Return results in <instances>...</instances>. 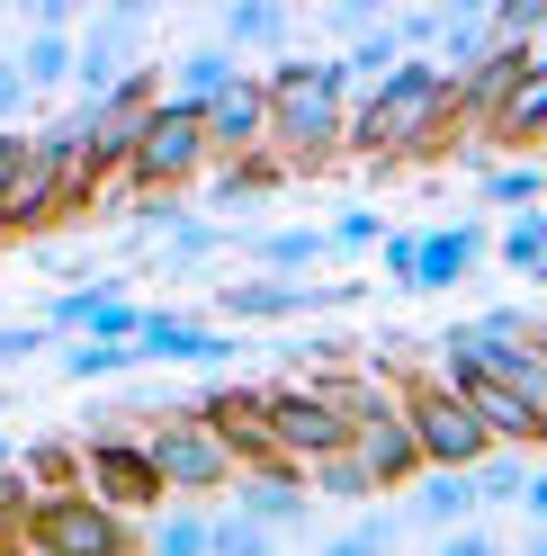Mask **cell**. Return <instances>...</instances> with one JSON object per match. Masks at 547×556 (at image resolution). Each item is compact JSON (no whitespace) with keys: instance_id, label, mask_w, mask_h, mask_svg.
I'll use <instances>...</instances> for the list:
<instances>
[{"instance_id":"cell-1","label":"cell","mask_w":547,"mask_h":556,"mask_svg":"<svg viewBox=\"0 0 547 556\" xmlns=\"http://www.w3.org/2000/svg\"><path fill=\"white\" fill-rule=\"evenodd\" d=\"M260 90H269V162L315 170L351 144V73H341V54H288L260 73Z\"/></svg>"},{"instance_id":"cell-2","label":"cell","mask_w":547,"mask_h":556,"mask_svg":"<svg viewBox=\"0 0 547 556\" xmlns=\"http://www.w3.org/2000/svg\"><path fill=\"white\" fill-rule=\"evenodd\" d=\"M458 135V109H449V73H440L431 54L395 63L378 90H359L351 109V153L368 162H404V153H440Z\"/></svg>"},{"instance_id":"cell-3","label":"cell","mask_w":547,"mask_h":556,"mask_svg":"<svg viewBox=\"0 0 547 556\" xmlns=\"http://www.w3.org/2000/svg\"><path fill=\"white\" fill-rule=\"evenodd\" d=\"M395 404H404V422H414V448H422V467L440 476H467L475 458H485V431H475V413L458 387H440V377H395Z\"/></svg>"},{"instance_id":"cell-4","label":"cell","mask_w":547,"mask_h":556,"mask_svg":"<svg viewBox=\"0 0 547 556\" xmlns=\"http://www.w3.org/2000/svg\"><path fill=\"white\" fill-rule=\"evenodd\" d=\"M135 448H144V467H153V484L162 494H225L233 476V448L198 422V413H170V422H153V431H135Z\"/></svg>"},{"instance_id":"cell-5","label":"cell","mask_w":547,"mask_h":556,"mask_svg":"<svg viewBox=\"0 0 547 556\" xmlns=\"http://www.w3.org/2000/svg\"><path fill=\"white\" fill-rule=\"evenodd\" d=\"M269 395V448H279V467H323L351 448V413H341L315 377H296V387H260Z\"/></svg>"},{"instance_id":"cell-6","label":"cell","mask_w":547,"mask_h":556,"mask_svg":"<svg viewBox=\"0 0 547 556\" xmlns=\"http://www.w3.org/2000/svg\"><path fill=\"white\" fill-rule=\"evenodd\" d=\"M207 162H216V153H207V109H180V99H162V109L144 117V135H135L126 180H135V189H153V198H170V189H189Z\"/></svg>"},{"instance_id":"cell-7","label":"cell","mask_w":547,"mask_h":556,"mask_svg":"<svg viewBox=\"0 0 547 556\" xmlns=\"http://www.w3.org/2000/svg\"><path fill=\"white\" fill-rule=\"evenodd\" d=\"M27 556H135V520H117L90 494H54L27 520Z\"/></svg>"},{"instance_id":"cell-8","label":"cell","mask_w":547,"mask_h":556,"mask_svg":"<svg viewBox=\"0 0 547 556\" xmlns=\"http://www.w3.org/2000/svg\"><path fill=\"white\" fill-rule=\"evenodd\" d=\"M81 494L109 503L117 520L162 511V484H153V467H144V448H135V431H90V440H81Z\"/></svg>"},{"instance_id":"cell-9","label":"cell","mask_w":547,"mask_h":556,"mask_svg":"<svg viewBox=\"0 0 547 556\" xmlns=\"http://www.w3.org/2000/svg\"><path fill=\"white\" fill-rule=\"evenodd\" d=\"M135 46H144V10H109V18H90L81 37H73V81H81V99L99 109L126 73H144L135 63Z\"/></svg>"},{"instance_id":"cell-10","label":"cell","mask_w":547,"mask_h":556,"mask_svg":"<svg viewBox=\"0 0 547 556\" xmlns=\"http://www.w3.org/2000/svg\"><path fill=\"white\" fill-rule=\"evenodd\" d=\"M359 288L341 278H233L225 288V315L233 324H296V315H323V305H351Z\"/></svg>"},{"instance_id":"cell-11","label":"cell","mask_w":547,"mask_h":556,"mask_svg":"<svg viewBox=\"0 0 547 556\" xmlns=\"http://www.w3.org/2000/svg\"><path fill=\"white\" fill-rule=\"evenodd\" d=\"M189 413L233 448V467H279V448H269V395L260 387H207Z\"/></svg>"},{"instance_id":"cell-12","label":"cell","mask_w":547,"mask_h":556,"mask_svg":"<svg viewBox=\"0 0 547 556\" xmlns=\"http://www.w3.org/2000/svg\"><path fill=\"white\" fill-rule=\"evenodd\" d=\"M46 332H81V341H135L144 332V305H135L117 278H90V288L46 305Z\"/></svg>"},{"instance_id":"cell-13","label":"cell","mask_w":547,"mask_h":556,"mask_svg":"<svg viewBox=\"0 0 547 556\" xmlns=\"http://www.w3.org/2000/svg\"><path fill=\"white\" fill-rule=\"evenodd\" d=\"M458 395H467V413H475V431H485L494 448H511V458H530V448H547V413H538L530 395H511V387H494V377H458Z\"/></svg>"},{"instance_id":"cell-14","label":"cell","mask_w":547,"mask_h":556,"mask_svg":"<svg viewBox=\"0 0 547 556\" xmlns=\"http://www.w3.org/2000/svg\"><path fill=\"white\" fill-rule=\"evenodd\" d=\"M225 494H233V511H243V520H260L269 539H279V530H305V511H315V494H305L296 467H243Z\"/></svg>"},{"instance_id":"cell-15","label":"cell","mask_w":547,"mask_h":556,"mask_svg":"<svg viewBox=\"0 0 547 556\" xmlns=\"http://www.w3.org/2000/svg\"><path fill=\"white\" fill-rule=\"evenodd\" d=\"M351 467L378 484V494H395V484H414V476H422V448H414V422H404V404L351 431Z\"/></svg>"},{"instance_id":"cell-16","label":"cell","mask_w":547,"mask_h":556,"mask_svg":"<svg viewBox=\"0 0 547 556\" xmlns=\"http://www.w3.org/2000/svg\"><path fill=\"white\" fill-rule=\"evenodd\" d=\"M207 153H225V162L269 153V90H260V73H243V81L207 109Z\"/></svg>"},{"instance_id":"cell-17","label":"cell","mask_w":547,"mask_h":556,"mask_svg":"<svg viewBox=\"0 0 547 556\" xmlns=\"http://www.w3.org/2000/svg\"><path fill=\"white\" fill-rule=\"evenodd\" d=\"M485 261V225H431L422 233V261H414V296H431V288H458V278Z\"/></svg>"},{"instance_id":"cell-18","label":"cell","mask_w":547,"mask_h":556,"mask_svg":"<svg viewBox=\"0 0 547 556\" xmlns=\"http://www.w3.org/2000/svg\"><path fill=\"white\" fill-rule=\"evenodd\" d=\"M135 359H180V368H198V359H233V332L189 324V315H144V332H135Z\"/></svg>"},{"instance_id":"cell-19","label":"cell","mask_w":547,"mask_h":556,"mask_svg":"<svg viewBox=\"0 0 547 556\" xmlns=\"http://www.w3.org/2000/svg\"><path fill=\"white\" fill-rule=\"evenodd\" d=\"M233 81H243V54H225V46H189L180 63H170V90H162V99H180V109H216Z\"/></svg>"},{"instance_id":"cell-20","label":"cell","mask_w":547,"mask_h":556,"mask_svg":"<svg viewBox=\"0 0 547 556\" xmlns=\"http://www.w3.org/2000/svg\"><path fill=\"white\" fill-rule=\"evenodd\" d=\"M475 511H485V503H475L467 476H440V467L414 476V520H422V530H440V539H449V530H475Z\"/></svg>"},{"instance_id":"cell-21","label":"cell","mask_w":547,"mask_h":556,"mask_svg":"<svg viewBox=\"0 0 547 556\" xmlns=\"http://www.w3.org/2000/svg\"><path fill=\"white\" fill-rule=\"evenodd\" d=\"M494 54V10L485 0H467V10H440V73H475V63Z\"/></svg>"},{"instance_id":"cell-22","label":"cell","mask_w":547,"mask_h":556,"mask_svg":"<svg viewBox=\"0 0 547 556\" xmlns=\"http://www.w3.org/2000/svg\"><path fill=\"white\" fill-rule=\"evenodd\" d=\"M216 46H225V54H269V46H288V10H279V0H233L225 27H216Z\"/></svg>"},{"instance_id":"cell-23","label":"cell","mask_w":547,"mask_h":556,"mask_svg":"<svg viewBox=\"0 0 547 556\" xmlns=\"http://www.w3.org/2000/svg\"><path fill=\"white\" fill-rule=\"evenodd\" d=\"M485 135H503V144H547V54L530 63V81L503 99V117H494Z\"/></svg>"},{"instance_id":"cell-24","label":"cell","mask_w":547,"mask_h":556,"mask_svg":"<svg viewBox=\"0 0 547 556\" xmlns=\"http://www.w3.org/2000/svg\"><path fill=\"white\" fill-rule=\"evenodd\" d=\"M323 252H332V242H323V225H279V233H260V242H252L260 278H296V269H315Z\"/></svg>"},{"instance_id":"cell-25","label":"cell","mask_w":547,"mask_h":556,"mask_svg":"<svg viewBox=\"0 0 547 556\" xmlns=\"http://www.w3.org/2000/svg\"><path fill=\"white\" fill-rule=\"evenodd\" d=\"M18 476L37 484L46 503H54V494H81V440H27V458H18Z\"/></svg>"},{"instance_id":"cell-26","label":"cell","mask_w":547,"mask_h":556,"mask_svg":"<svg viewBox=\"0 0 547 556\" xmlns=\"http://www.w3.org/2000/svg\"><path fill=\"white\" fill-rule=\"evenodd\" d=\"M475 189H485V206L530 216V206H547V170L538 162H494V170H475Z\"/></svg>"},{"instance_id":"cell-27","label":"cell","mask_w":547,"mask_h":556,"mask_svg":"<svg viewBox=\"0 0 547 556\" xmlns=\"http://www.w3.org/2000/svg\"><path fill=\"white\" fill-rule=\"evenodd\" d=\"M18 73H27V90H63L73 81V27H37L18 46Z\"/></svg>"},{"instance_id":"cell-28","label":"cell","mask_w":547,"mask_h":556,"mask_svg":"<svg viewBox=\"0 0 547 556\" xmlns=\"http://www.w3.org/2000/svg\"><path fill=\"white\" fill-rule=\"evenodd\" d=\"M467 484H475V503H511V511H521V484H530V458H511V448H485V458L467 467Z\"/></svg>"},{"instance_id":"cell-29","label":"cell","mask_w":547,"mask_h":556,"mask_svg":"<svg viewBox=\"0 0 547 556\" xmlns=\"http://www.w3.org/2000/svg\"><path fill=\"white\" fill-rule=\"evenodd\" d=\"M288 180V162H269V153H243V162H225L216 170V206H243V198H269Z\"/></svg>"},{"instance_id":"cell-30","label":"cell","mask_w":547,"mask_h":556,"mask_svg":"<svg viewBox=\"0 0 547 556\" xmlns=\"http://www.w3.org/2000/svg\"><path fill=\"white\" fill-rule=\"evenodd\" d=\"M494 252H503L511 269H521V278H538V261H547V206H530V216H503Z\"/></svg>"},{"instance_id":"cell-31","label":"cell","mask_w":547,"mask_h":556,"mask_svg":"<svg viewBox=\"0 0 547 556\" xmlns=\"http://www.w3.org/2000/svg\"><path fill=\"white\" fill-rule=\"evenodd\" d=\"M126 368H135V341H73V351H63V377H81V387L126 377Z\"/></svg>"},{"instance_id":"cell-32","label":"cell","mask_w":547,"mask_h":556,"mask_svg":"<svg viewBox=\"0 0 547 556\" xmlns=\"http://www.w3.org/2000/svg\"><path fill=\"white\" fill-rule=\"evenodd\" d=\"M207 556H279V539H269L260 520H243V511H216L207 520Z\"/></svg>"},{"instance_id":"cell-33","label":"cell","mask_w":547,"mask_h":556,"mask_svg":"<svg viewBox=\"0 0 547 556\" xmlns=\"http://www.w3.org/2000/svg\"><path fill=\"white\" fill-rule=\"evenodd\" d=\"M395 539H404V520H395V511H368L359 530H341V539H323L315 556H395Z\"/></svg>"},{"instance_id":"cell-34","label":"cell","mask_w":547,"mask_h":556,"mask_svg":"<svg viewBox=\"0 0 547 556\" xmlns=\"http://www.w3.org/2000/svg\"><path fill=\"white\" fill-rule=\"evenodd\" d=\"M305 494H323V503H368V494H378V484H368V476L351 467V448H341V458L305 467Z\"/></svg>"},{"instance_id":"cell-35","label":"cell","mask_w":547,"mask_h":556,"mask_svg":"<svg viewBox=\"0 0 547 556\" xmlns=\"http://www.w3.org/2000/svg\"><path fill=\"white\" fill-rule=\"evenodd\" d=\"M144 556H207V511H162Z\"/></svg>"},{"instance_id":"cell-36","label":"cell","mask_w":547,"mask_h":556,"mask_svg":"<svg viewBox=\"0 0 547 556\" xmlns=\"http://www.w3.org/2000/svg\"><path fill=\"white\" fill-rule=\"evenodd\" d=\"M323 242H332V252H378V242H386V216H378V206H341V216L323 225Z\"/></svg>"},{"instance_id":"cell-37","label":"cell","mask_w":547,"mask_h":556,"mask_svg":"<svg viewBox=\"0 0 547 556\" xmlns=\"http://www.w3.org/2000/svg\"><path fill=\"white\" fill-rule=\"evenodd\" d=\"M162 242H170V261H180V269H189V261H207V252H216V242H225V233H216V225H198V216H180V225H170Z\"/></svg>"},{"instance_id":"cell-38","label":"cell","mask_w":547,"mask_h":556,"mask_svg":"<svg viewBox=\"0 0 547 556\" xmlns=\"http://www.w3.org/2000/svg\"><path fill=\"white\" fill-rule=\"evenodd\" d=\"M378 261H386V278H395V288H414V261H422V233H395V225H386V242H378Z\"/></svg>"},{"instance_id":"cell-39","label":"cell","mask_w":547,"mask_h":556,"mask_svg":"<svg viewBox=\"0 0 547 556\" xmlns=\"http://www.w3.org/2000/svg\"><path fill=\"white\" fill-rule=\"evenodd\" d=\"M37 351H54L46 324H0V368H10V359H37Z\"/></svg>"},{"instance_id":"cell-40","label":"cell","mask_w":547,"mask_h":556,"mask_svg":"<svg viewBox=\"0 0 547 556\" xmlns=\"http://www.w3.org/2000/svg\"><path fill=\"white\" fill-rule=\"evenodd\" d=\"M27 99H37V90H27L18 54H0V126H18V117H27Z\"/></svg>"},{"instance_id":"cell-41","label":"cell","mask_w":547,"mask_h":556,"mask_svg":"<svg viewBox=\"0 0 547 556\" xmlns=\"http://www.w3.org/2000/svg\"><path fill=\"white\" fill-rule=\"evenodd\" d=\"M18 180H27V135H18V126H0V206H10Z\"/></svg>"},{"instance_id":"cell-42","label":"cell","mask_w":547,"mask_h":556,"mask_svg":"<svg viewBox=\"0 0 547 556\" xmlns=\"http://www.w3.org/2000/svg\"><path fill=\"white\" fill-rule=\"evenodd\" d=\"M440 556H503V539L475 520V530H449V539H440Z\"/></svg>"},{"instance_id":"cell-43","label":"cell","mask_w":547,"mask_h":556,"mask_svg":"<svg viewBox=\"0 0 547 556\" xmlns=\"http://www.w3.org/2000/svg\"><path fill=\"white\" fill-rule=\"evenodd\" d=\"M521 511H530V530H547V467H530V484H521Z\"/></svg>"},{"instance_id":"cell-44","label":"cell","mask_w":547,"mask_h":556,"mask_svg":"<svg viewBox=\"0 0 547 556\" xmlns=\"http://www.w3.org/2000/svg\"><path fill=\"white\" fill-rule=\"evenodd\" d=\"M521 556H547V530H530V547H521Z\"/></svg>"},{"instance_id":"cell-45","label":"cell","mask_w":547,"mask_h":556,"mask_svg":"<svg viewBox=\"0 0 547 556\" xmlns=\"http://www.w3.org/2000/svg\"><path fill=\"white\" fill-rule=\"evenodd\" d=\"M0 467H18V448H10V431H0Z\"/></svg>"},{"instance_id":"cell-46","label":"cell","mask_w":547,"mask_h":556,"mask_svg":"<svg viewBox=\"0 0 547 556\" xmlns=\"http://www.w3.org/2000/svg\"><path fill=\"white\" fill-rule=\"evenodd\" d=\"M0 556H27V539H0Z\"/></svg>"},{"instance_id":"cell-47","label":"cell","mask_w":547,"mask_h":556,"mask_svg":"<svg viewBox=\"0 0 547 556\" xmlns=\"http://www.w3.org/2000/svg\"><path fill=\"white\" fill-rule=\"evenodd\" d=\"M0 242H10V216H0Z\"/></svg>"},{"instance_id":"cell-48","label":"cell","mask_w":547,"mask_h":556,"mask_svg":"<svg viewBox=\"0 0 547 556\" xmlns=\"http://www.w3.org/2000/svg\"><path fill=\"white\" fill-rule=\"evenodd\" d=\"M538 288H547V261H538Z\"/></svg>"},{"instance_id":"cell-49","label":"cell","mask_w":547,"mask_h":556,"mask_svg":"<svg viewBox=\"0 0 547 556\" xmlns=\"http://www.w3.org/2000/svg\"><path fill=\"white\" fill-rule=\"evenodd\" d=\"M538 54H547V37H538Z\"/></svg>"}]
</instances>
